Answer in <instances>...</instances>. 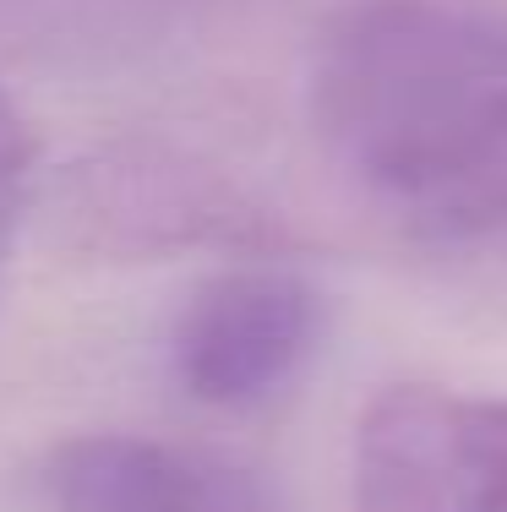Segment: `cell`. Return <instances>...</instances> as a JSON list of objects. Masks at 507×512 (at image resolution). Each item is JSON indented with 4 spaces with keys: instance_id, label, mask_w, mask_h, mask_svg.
<instances>
[{
    "instance_id": "6da1fadb",
    "label": "cell",
    "mask_w": 507,
    "mask_h": 512,
    "mask_svg": "<svg viewBox=\"0 0 507 512\" xmlns=\"http://www.w3.org/2000/svg\"><path fill=\"white\" fill-rule=\"evenodd\" d=\"M317 148L426 240L507 235V6L349 0L306 60Z\"/></svg>"
},
{
    "instance_id": "7a4b0ae2",
    "label": "cell",
    "mask_w": 507,
    "mask_h": 512,
    "mask_svg": "<svg viewBox=\"0 0 507 512\" xmlns=\"http://www.w3.org/2000/svg\"><path fill=\"white\" fill-rule=\"evenodd\" d=\"M44 235L93 262H164L180 251H262L273 229L235 180L169 142H110L44 191Z\"/></svg>"
},
{
    "instance_id": "3957f363",
    "label": "cell",
    "mask_w": 507,
    "mask_h": 512,
    "mask_svg": "<svg viewBox=\"0 0 507 512\" xmlns=\"http://www.w3.org/2000/svg\"><path fill=\"white\" fill-rule=\"evenodd\" d=\"M349 512H507V398L437 382L371 393L349 447Z\"/></svg>"
},
{
    "instance_id": "277c9868",
    "label": "cell",
    "mask_w": 507,
    "mask_h": 512,
    "mask_svg": "<svg viewBox=\"0 0 507 512\" xmlns=\"http://www.w3.org/2000/svg\"><path fill=\"white\" fill-rule=\"evenodd\" d=\"M322 338V295L284 262H235L191 289L169 327V371L208 409H251L306 365Z\"/></svg>"
},
{
    "instance_id": "5b68a950",
    "label": "cell",
    "mask_w": 507,
    "mask_h": 512,
    "mask_svg": "<svg viewBox=\"0 0 507 512\" xmlns=\"http://www.w3.org/2000/svg\"><path fill=\"white\" fill-rule=\"evenodd\" d=\"M50 512H273L246 469L159 436H71L44 458Z\"/></svg>"
},
{
    "instance_id": "8992f818",
    "label": "cell",
    "mask_w": 507,
    "mask_h": 512,
    "mask_svg": "<svg viewBox=\"0 0 507 512\" xmlns=\"http://www.w3.org/2000/svg\"><path fill=\"white\" fill-rule=\"evenodd\" d=\"M33 169V131L22 126L17 104L0 93V191H22Z\"/></svg>"
},
{
    "instance_id": "52a82bcc",
    "label": "cell",
    "mask_w": 507,
    "mask_h": 512,
    "mask_svg": "<svg viewBox=\"0 0 507 512\" xmlns=\"http://www.w3.org/2000/svg\"><path fill=\"white\" fill-rule=\"evenodd\" d=\"M17 213H22V191H0V273H6V251L17 235Z\"/></svg>"
}]
</instances>
